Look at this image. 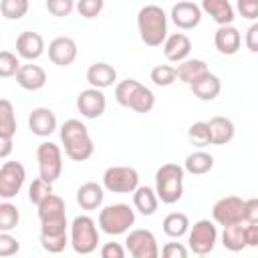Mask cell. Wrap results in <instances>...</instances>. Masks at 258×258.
Masks as SVG:
<instances>
[{"instance_id":"6da1fadb","label":"cell","mask_w":258,"mask_h":258,"mask_svg":"<svg viewBox=\"0 0 258 258\" xmlns=\"http://www.w3.org/2000/svg\"><path fill=\"white\" fill-rule=\"evenodd\" d=\"M36 208H38V220H40V246L50 254L62 252L71 242L67 236L69 224H67L64 200L52 191Z\"/></svg>"},{"instance_id":"7a4b0ae2","label":"cell","mask_w":258,"mask_h":258,"mask_svg":"<svg viewBox=\"0 0 258 258\" xmlns=\"http://www.w3.org/2000/svg\"><path fill=\"white\" fill-rule=\"evenodd\" d=\"M58 135H60V143L64 147V153L69 159L73 161H87L93 151H95V145H93V139H91V133L87 129L85 123H81L79 119H69L60 125L58 129Z\"/></svg>"},{"instance_id":"3957f363","label":"cell","mask_w":258,"mask_h":258,"mask_svg":"<svg viewBox=\"0 0 258 258\" xmlns=\"http://www.w3.org/2000/svg\"><path fill=\"white\" fill-rule=\"evenodd\" d=\"M137 30L147 46H161L167 38V14L157 4H147L137 12Z\"/></svg>"},{"instance_id":"277c9868","label":"cell","mask_w":258,"mask_h":258,"mask_svg":"<svg viewBox=\"0 0 258 258\" xmlns=\"http://www.w3.org/2000/svg\"><path fill=\"white\" fill-rule=\"evenodd\" d=\"M185 169L177 163H163L155 171V191L163 204H175L183 196Z\"/></svg>"},{"instance_id":"5b68a950","label":"cell","mask_w":258,"mask_h":258,"mask_svg":"<svg viewBox=\"0 0 258 258\" xmlns=\"http://www.w3.org/2000/svg\"><path fill=\"white\" fill-rule=\"evenodd\" d=\"M135 224V210L127 204H111L99 212V228L109 236H121Z\"/></svg>"},{"instance_id":"8992f818","label":"cell","mask_w":258,"mask_h":258,"mask_svg":"<svg viewBox=\"0 0 258 258\" xmlns=\"http://www.w3.org/2000/svg\"><path fill=\"white\" fill-rule=\"evenodd\" d=\"M71 246L77 254H93L99 246V230L91 216H77L71 224Z\"/></svg>"},{"instance_id":"52a82bcc","label":"cell","mask_w":258,"mask_h":258,"mask_svg":"<svg viewBox=\"0 0 258 258\" xmlns=\"http://www.w3.org/2000/svg\"><path fill=\"white\" fill-rule=\"evenodd\" d=\"M103 187L111 194H133L139 187V173L129 165H111L103 173Z\"/></svg>"},{"instance_id":"ba28073f","label":"cell","mask_w":258,"mask_h":258,"mask_svg":"<svg viewBox=\"0 0 258 258\" xmlns=\"http://www.w3.org/2000/svg\"><path fill=\"white\" fill-rule=\"evenodd\" d=\"M36 161H38V175L50 183H54L62 173V151L52 141H42L36 147Z\"/></svg>"},{"instance_id":"9c48e42d","label":"cell","mask_w":258,"mask_h":258,"mask_svg":"<svg viewBox=\"0 0 258 258\" xmlns=\"http://www.w3.org/2000/svg\"><path fill=\"white\" fill-rule=\"evenodd\" d=\"M218 242V228L212 220H198L187 236V246L194 254L206 256L216 248Z\"/></svg>"},{"instance_id":"30bf717a","label":"cell","mask_w":258,"mask_h":258,"mask_svg":"<svg viewBox=\"0 0 258 258\" xmlns=\"http://www.w3.org/2000/svg\"><path fill=\"white\" fill-rule=\"evenodd\" d=\"M125 248L133 258H157L159 256L157 238L151 230H145V228L131 230L125 238Z\"/></svg>"},{"instance_id":"8fae6325","label":"cell","mask_w":258,"mask_h":258,"mask_svg":"<svg viewBox=\"0 0 258 258\" xmlns=\"http://www.w3.org/2000/svg\"><path fill=\"white\" fill-rule=\"evenodd\" d=\"M26 169L20 161H4L0 167V198L12 200L24 185Z\"/></svg>"},{"instance_id":"7c38bea8","label":"cell","mask_w":258,"mask_h":258,"mask_svg":"<svg viewBox=\"0 0 258 258\" xmlns=\"http://www.w3.org/2000/svg\"><path fill=\"white\" fill-rule=\"evenodd\" d=\"M244 204H246V200H242L238 196L220 198L212 208L214 222L220 224V226H230V224L244 222Z\"/></svg>"},{"instance_id":"4fadbf2b","label":"cell","mask_w":258,"mask_h":258,"mask_svg":"<svg viewBox=\"0 0 258 258\" xmlns=\"http://www.w3.org/2000/svg\"><path fill=\"white\" fill-rule=\"evenodd\" d=\"M77 109L87 119H99L107 109V99H105L103 89L89 87V89L81 91L77 97Z\"/></svg>"},{"instance_id":"5bb4252c","label":"cell","mask_w":258,"mask_h":258,"mask_svg":"<svg viewBox=\"0 0 258 258\" xmlns=\"http://www.w3.org/2000/svg\"><path fill=\"white\" fill-rule=\"evenodd\" d=\"M202 6H198L191 0H181L177 4H173L171 8V22L181 28V30H191L202 22Z\"/></svg>"},{"instance_id":"9a60e30c","label":"cell","mask_w":258,"mask_h":258,"mask_svg":"<svg viewBox=\"0 0 258 258\" xmlns=\"http://www.w3.org/2000/svg\"><path fill=\"white\" fill-rule=\"evenodd\" d=\"M77 42L71 36H56L48 44V58L56 67H69L77 58Z\"/></svg>"},{"instance_id":"2e32d148","label":"cell","mask_w":258,"mask_h":258,"mask_svg":"<svg viewBox=\"0 0 258 258\" xmlns=\"http://www.w3.org/2000/svg\"><path fill=\"white\" fill-rule=\"evenodd\" d=\"M28 129L36 137H48L56 131V115L46 107H36L28 115Z\"/></svg>"},{"instance_id":"e0dca14e","label":"cell","mask_w":258,"mask_h":258,"mask_svg":"<svg viewBox=\"0 0 258 258\" xmlns=\"http://www.w3.org/2000/svg\"><path fill=\"white\" fill-rule=\"evenodd\" d=\"M214 44L218 48L220 54H226V56H232L240 50V44H242V34L240 30L234 26V24H224V26H218L216 34H214Z\"/></svg>"},{"instance_id":"ac0fdd59","label":"cell","mask_w":258,"mask_h":258,"mask_svg":"<svg viewBox=\"0 0 258 258\" xmlns=\"http://www.w3.org/2000/svg\"><path fill=\"white\" fill-rule=\"evenodd\" d=\"M44 52V40L38 32L24 30L16 38V54L24 60H36Z\"/></svg>"},{"instance_id":"d6986e66","label":"cell","mask_w":258,"mask_h":258,"mask_svg":"<svg viewBox=\"0 0 258 258\" xmlns=\"http://www.w3.org/2000/svg\"><path fill=\"white\" fill-rule=\"evenodd\" d=\"M191 52V40L183 32H173L163 42V54L169 62H181Z\"/></svg>"},{"instance_id":"ffe728a7","label":"cell","mask_w":258,"mask_h":258,"mask_svg":"<svg viewBox=\"0 0 258 258\" xmlns=\"http://www.w3.org/2000/svg\"><path fill=\"white\" fill-rule=\"evenodd\" d=\"M14 77H16V83L26 91H38L46 85V71L40 64H32V62L22 64Z\"/></svg>"},{"instance_id":"44dd1931","label":"cell","mask_w":258,"mask_h":258,"mask_svg":"<svg viewBox=\"0 0 258 258\" xmlns=\"http://www.w3.org/2000/svg\"><path fill=\"white\" fill-rule=\"evenodd\" d=\"M87 83L97 89H107L117 83V71L109 62H93L87 69Z\"/></svg>"},{"instance_id":"7402d4cb","label":"cell","mask_w":258,"mask_h":258,"mask_svg":"<svg viewBox=\"0 0 258 258\" xmlns=\"http://www.w3.org/2000/svg\"><path fill=\"white\" fill-rule=\"evenodd\" d=\"M103 200H105V187L97 181H87L77 189V204L87 212L101 208Z\"/></svg>"},{"instance_id":"603a6c76","label":"cell","mask_w":258,"mask_h":258,"mask_svg":"<svg viewBox=\"0 0 258 258\" xmlns=\"http://www.w3.org/2000/svg\"><path fill=\"white\" fill-rule=\"evenodd\" d=\"M202 10L212 16L218 26L234 22V6L230 4V0H202Z\"/></svg>"},{"instance_id":"cb8c5ba5","label":"cell","mask_w":258,"mask_h":258,"mask_svg":"<svg viewBox=\"0 0 258 258\" xmlns=\"http://www.w3.org/2000/svg\"><path fill=\"white\" fill-rule=\"evenodd\" d=\"M189 89H191V93L200 101H214L220 95V91H222V81L214 73H206L202 79H198L196 83H191Z\"/></svg>"},{"instance_id":"d4e9b609","label":"cell","mask_w":258,"mask_h":258,"mask_svg":"<svg viewBox=\"0 0 258 258\" xmlns=\"http://www.w3.org/2000/svg\"><path fill=\"white\" fill-rule=\"evenodd\" d=\"M133 206L141 216H153L159 206V196L149 185H139L133 191Z\"/></svg>"},{"instance_id":"484cf974","label":"cell","mask_w":258,"mask_h":258,"mask_svg":"<svg viewBox=\"0 0 258 258\" xmlns=\"http://www.w3.org/2000/svg\"><path fill=\"white\" fill-rule=\"evenodd\" d=\"M208 123H210V133H212V145H226L234 139L236 127L232 119L218 115V117H212Z\"/></svg>"},{"instance_id":"4316f807","label":"cell","mask_w":258,"mask_h":258,"mask_svg":"<svg viewBox=\"0 0 258 258\" xmlns=\"http://www.w3.org/2000/svg\"><path fill=\"white\" fill-rule=\"evenodd\" d=\"M175 69H177V79L185 85H191L198 79H202L206 73H210L208 64L202 58H185V60L177 62Z\"/></svg>"},{"instance_id":"83f0119b","label":"cell","mask_w":258,"mask_h":258,"mask_svg":"<svg viewBox=\"0 0 258 258\" xmlns=\"http://www.w3.org/2000/svg\"><path fill=\"white\" fill-rule=\"evenodd\" d=\"M222 246L230 252H240L244 250L248 244H246V226H242V222L238 224H230V226H224V232H222Z\"/></svg>"},{"instance_id":"f1b7e54d","label":"cell","mask_w":258,"mask_h":258,"mask_svg":"<svg viewBox=\"0 0 258 258\" xmlns=\"http://www.w3.org/2000/svg\"><path fill=\"white\" fill-rule=\"evenodd\" d=\"M212 167H214V157L204 149L189 153L183 161V169L191 175H204V173L212 171Z\"/></svg>"},{"instance_id":"f546056e","label":"cell","mask_w":258,"mask_h":258,"mask_svg":"<svg viewBox=\"0 0 258 258\" xmlns=\"http://www.w3.org/2000/svg\"><path fill=\"white\" fill-rule=\"evenodd\" d=\"M155 107V95L149 87L145 85H137L133 95H131V101H129V109H133L135 113H149L151 109Z\"/></svg>"},{"instance_id":"4dcf8cb0","label":"cell","mask_w":258,"mask_h":258,"mask_svg":"<svg viewBox=\"0 0 258 258\" xmlns=\"http://www.w3.org/2000/svg\"><path fill=\"white\" fill-rule=\"evenodd\" d=\"M163 232L169 238H181L189 230V218L183 212H171L163 218Z\"/></svg>"},{"instance_id":"1f68e13d","label":"cell","mask_w":258,"mask_h":258,"mask_svg":"<svg viewBox=\"0 0 258 258\" xmlns=\"http://www.w3.org/2000/svg\"><path fill=\"white\" fill-rule=\"evenodd\" d=\"M16 133V117H14V107L8 99L0 101V137H14Z\"/></svg>"},{"instance_id":"d6a6232c","label":"cell","mask_w":258,"mask_h":258,"mask_svg":"<svg viewBox=\"0 0 258 258\" xmlns=\"http://www.w3.org/2000/svg\"><path fill=\"white\" fill-rule=\"evenodd\" d=\"M187 139L196 147H206L212 145V133H210V123L208 121H196L187 129Z\"/></svg>"},{"instance_id":"836d02e7","label":"cell","mask_w":258,"mask_h":258,"mask_svg":"<svg viewBox=\"0 0 258 258\" xmlns=\"http://www.w3.org/2000/svg\"><path fill=\"white\" fill-rule=\"evenodd\" d=\"M20 222V212L14 204H10L8 200H4L0 204V232H10L18 226Z\"/></svg>"},{"instance_id":"e575fe53","label":"cell","mask_w":258,"mask_h":258,"mask_svg":"<svg viewBox=\"0 0 258 258\" xmlns=\"http://www.w3.org/2000/svg\"><path fill=\"white\" fill-rule=\"evenodd\" d=\"M149 77H151L153 85H157V87H169L177 79V69L171 67V64H157V67L151 69Z\"/></svg>"},{"instance_id":"d590c367","label":"cell","mask_w":258,"mask_h":258,"mask_svg":"<svg viewBox=\"0 0 258 258\" xmlns=\"http://www.w3.org/2000/svg\"><path fill=\"white\" fill-rule=\"evenodd\" d=\"M0 12L6 20H20L28 12V0H0Z\"/></svg>"},{"instance_id":"8d00e7d4","label":"cell","mask_w":258,"mask_h":258,"mask_svg":"<svg viewBox=\"0 0 258 258\" xmlns=\"http://www.w3.org/2000/svg\"><path fill=\"white\" fill-rule=\"evenodd\" d=\"M52 194V183L50 181H46V179H42L40 175L30 183V187H28V200H30V204H34V206H38L42 200H46L48 196Z\"/></svg>"},{"instance_id":"74e56055","label":"cell","mask_w":258,"mask_h":258,"mask_svg":"<svg viewBox=\"0 0 258 258\" xmlns=\"http://www.w3.org/2000/svg\"><path fill=\"white\" fill-rule=\"evenodd\" d=\"M20 67H22V62L14 52H10V50L0 52V77H4V79L12 77L20 71Z\"/></svg>"},{"instance_id":"f35d334b","label":"cell","mask_w":258,"mask_h":258,"mask_svg":"<svg viewBox=\"0 0 258 258\" xmlns=\"http://www.w3.org/2000/svg\"><path fill=\"white\" fill-rule=\"evenodd\" d=\"M137 85H139V81H135V79L119 81V83L115 85V101H117L121 107H129L131 95H133V91H135Z\"/></svg>"},{"instance_id":"ab89813d","label":"cell","mask_w":258,"mask_h":258,"mask_svg":"<svg viewBox=\"0 0 258 258\" xmlns=\"http://www.w3.org/2000/svg\"><path fill=\"white\" fill-rule=\"evenodd\" d=\"M103 8H105V0H79L77 2V12L87 20L97 18L103 12Z\"/></svg>"},{"instance_id":"60d3db41","label":"cell","mask_w":258,"mask_h":258,"mask_svg":"<svg viewBox=\"0 0 258 258\" xmlns=\"http://www.w3.org/2000/svg\"><path fill=\"white\" fill-rule=\"evenodd\" d=\"M44 6H46V10H48L52 16H58V18L69 16V14L77 8L75 0H46Z\"/></svg>"},{"instance_id":"b9f144b4","label":"cell","mask_w":258,"mask_h":258,"mask_svg":"<svg viewBox=\"0 0 258 258\" xmlns=\"http://www.w3.org/2000/svg\"><path fill=\"white\" fill-rule=\"evenodd\" d=\"M20 250V244L8 232H0V258H8Z\"/></svg>"},{"instance_id":"7bdbcfd3","label":"cell","mask_w":258,"mask_h":258,"mask_svg":"<svg viewBox=\"0 0 258 258\" xmlns=\"http://www.w3.org/2000/svg\"><path fill=\"white\" fill-rule=\"evenodd\" d=\"M236 10L246 20H258V0H236Z\"/></svg>"},{"instance_id":"ee69618b","label":"cell","mask_w":258,"mask_h":258,"mask_svg":"<svg viewBox=\"0 0 258 258\" xmlns=\"http://www.w3.org/2000/svg\"><path fill=\"white\" fill-rule=\"evenodd\" d=\"M161 256L163 258H185L187 256V248L181 242H167L161 248Z\"/></svg>"},{"instance_id":"f6af8a7d","label":"cell","mask_w":258,"mask_h":258,"mask_svg":"<svg viewBox=\"0 0 258 258\" xmlns=\"http://www.w3.org/2000/svg\"><path fill=\"white\" fill-rule=\"evenodd\" d=\"M127 248H123L119 242H107L101 246V256L103 258H125Z\"/></svg>"},{"instance_id":"bcb514c9","label":"cell","mask_w":258,"mask_h":258,"mask_svg":"<svg viewBox=\"0 0 258 258\" xmlns=\"http://www.w3.org/2000/svg\"><path fill=\"white\" fill-rule=\"evenodd\" d=\"M244 222L258 224V198H250L244 204Z\"/></svg>"},{"instance_id":"7dc6e473","label":"cell","mask_w":258,"mask_h":258,"mask_svg":"<svg viewBox=\"0 0 258 258\" xmlns=\"http://www.w3.org/2000/svg\"><path fill=\"white\" fill-rule=\"evenodd\" d=\"M244 44L250 52H258V20L248 26L246 36H244Z\"/></svg>"},{"instance_id":"c3c4849f","label":"cell","mask_w":258,"mask_h":258,"mask_svg":"<svg viewBox=\"0 0 258 258\" xmlns=\"http://www.w3.org/2000/svg\"><path fill=\"white\" fill-rule=\"evenodd\" d=\"M246 244L258 248V224H246Z\"/></svg>"},{"instance_id":"681fc988","label":"cell","mask_w":258,"mask_h":258,"mask_svg":"<svg viewBox=\"0 0 258 258\" xmlns=\"http://www.w3.org/2000/svg\"><path fill=\"white\" fill-rule=\"evenodd\" d=\"M12 151V139L10 137H0V157L6 159Z\"/></svg>"}]
</instances>
